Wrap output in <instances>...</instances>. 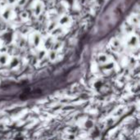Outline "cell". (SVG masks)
Here are the masks:
<instances>
[{
    "instance_id": "1",
    "label": "cell",
    "mask_w": 140,
    "mask_h": 140,
    "mask_svg": "<svg viewBox=\"0 0 140 140\" xmlns=\"http://www.w3.org/2000/svg\"><path fill=\"white\" fill-rule=\"evenodd\" d=\"M68 21H69L68 17H67V16H64V17L61 18V20H60V23H61V24H65V23H66Z\"/></svg>"
},
{
    "instance_id": "2",
    "label": "cell",
    "mask_w": 140,
    "mask_h": 140,
    "mask_svg": "<svg viewBox=\"0 0 140 140\" xmlns=\"http://www.w3.org/2000/svg\"><path fill=\"white\" fill-rule=\"evenodd\" d=\"M40 12H41V6L39 4V5H37V7H36V11H35V12H36V15L39 14Z\"/></svg>"
},
{
    "instance_id": "3",
    "label": "cell",
    "mask_w": 140,
    "mask_h": 140,
    "mask_svg": "<svg viewBox=\"0 0 140 140\" xmlns=\"http://www.w3.org/2000/svg\"><path fill=\"white\" fill-rule=\"evenodd\" d=\"M26 0H20L19 5H20V6H21V5H24L25 3H26Z\"/></svg>"
}]
</instances>
